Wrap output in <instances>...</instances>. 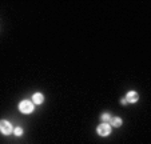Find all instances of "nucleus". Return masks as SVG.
Masks as SVG:
<instances>
[{
	"label": "nucleus",
	"instance_id": "1",
	"mask_svg": "<svg viewBox=\"0 0 151 144\" xmlns=\"http://www.w3.org/2000/svg\"><path fill=\"white\" fill-rule=\"evenodd\" d=\"M19 109H20V112H23V114H31V112L33 111V104L31 102H28V100H23V102H20V104H19Z\"/></svg>",
	"mask_w": 151,
	"mask_h": 144
},
{
	"label": "nucleus",
	"instance_id": "2",
	"mask_svg": "<svg viewBox=\"0 0 151 144\" xmlns=\"http://www.w3.org/2000/svg\"><path fill=\"white\" fill-rule=\"evenodd\" d=\"M0 132L3 135H9L12 132V126L7 120H0Z\"/></svg>",
	"mask_w": 151,
	"mask_h": 144
},
{
	"label": "nucleus",
	"instance_id": "3",
	"mask_svg": "<svg viewBox=\"0 0 151 144\" xmlns=\"http://www.w3.org/2000/svg\"><path fill=\"white\" fill-rule=\"evenodd\" d=\"M96 132H98V135H100V136H108L111 133V127L108 124L103 123L96 128Z\"/></svg>",
	"mask_w": 151,
	"mask_h": 144
},
{
	"label": "nucleus",
	"instance_id": "4",
	"mask_svg": "<svg viewBox=\"0 0 151 144\" xmlns=\"http://www.w3.org/2000/svg\"><path fill=\"white\" fill-rule=\"evenodd\" d=\"M138 99H139L138 93L134 92V91H130V92L127 93V96H126V102L127 103H136L138 102Z\"/></svg>",
	"mask_w": 151,
	"mask_h": 144
},
{
	"label": "nucleus",
	"instance_id": "5",
	"mask_svg": "<svg viewBox=\"0 0 151 144\" xmlns=\"http://www.w3.org/2000/svg\"><path fill=\"white\" fill-rule=\"evenodd\" d=\"M32 102L35 103V104H42V103L44 102V96H43L42 93H35V95L32 96Z\"/></svg>",
	"mask_w": 151,
	"mask_h": 144
},
{
	"label": "nucleus",
	"instance_id": "6",
	"mask_svg": "<svg viewBox=\"0 0 151 144\" xmlns=\"http://www.w3.org/2000/svg\"><path fill=\"white\" fill-rule=\"evenodd\" d=\"M111 124H112V127H121L122 126V119L121 117H111Z\"/></svg>",
	"mask_w": 151,
	"mask_h": 144
},
{
	"label": "nucleus",
	"instance_id": "7",
	"mask_svg": "<svg viewBox=\"0 0 151 144\" xmlns=\"http://www.w3.org/2000/svg\"><path fill=\"white\" fill-rule=\"evenodd\" d=\"M100 119H102V121L106 123V121H110V120H111V116H110V114H103L102 116H100Z\"/></svg>",
	"mask_w": 151,
	"mask_h": 144
},
{
	"label": "nucleus",
	"instance_id": "8",
	"mask_svg": "<svg viewBox=\"0 0 151 144\" xmlns=\"http://www.w3.org/2000/svg\"><path fill=\"white\" fill-rule=\"evenodd\" d=\"M13 132H15V135H16V136H21V135H23V129H21L20 127L15 128V129H13Z\"/></svg>",
	"mask_w": 151,
	"mask_h": 144
}]
</instances>
